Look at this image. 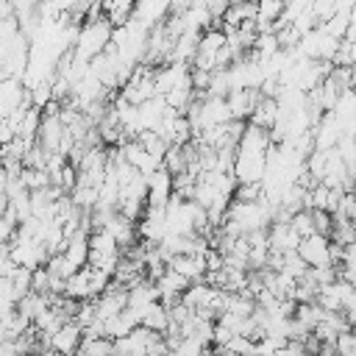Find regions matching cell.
Here are the masks:
<instances>
[{
	"label": "cell",
	"instance_id": "obj_1",
	"mask_svg": "<svg viewBox=\"0 0 356 356\" xmlns=\"http://www.w3.org/2000/svg\"><path fill=\"white\" fill-rule=\"evenodd\" d=\"M298 256L309 264V270H314V267H334V259H331V239H328V236H320V234L303 239L300 248H298Z\"/></svg>",
	"mask_w": 356,
	"mask_h": 356
},
{
	"label": "cell",
	"instance_id": "obj_2",
	"mask_svg": "<svg viewBox=\"0 0 356 356\" xmlns=\"http://www.w3.org/2000/svg\"><path fill=\"white\" fill-rule=\"evenodd\" d=\"M167 236V209L147 206L142 222H139V239L147 245H159Z\"/></svg>",
	"mask_w": 356,
	"mask_h": 356
},
{
	"label": "cell",
	"instance_id": "obj_3",
	"mask_svg": "<svg viewBox=\"0 0 356 356\" xmlns=\"http://www.w3.org/2000/svg\"><path fill=\"white\" fill-rule=\"evenodd\" d=\"M270 250L273 253H281V256H286V253H298V248H300V234L292 228V222H273L270 225Z\"/></svg>",
	"mask_w": 356,
	"mask_h": 356
},
{
	"label": "cell",
	"instance_id": "obj_4",
	"mask_svg": "<svg viewBox=\"0 0 356 356\" xmlns=\"http://www.w3.org/2000/svg\"><path fill=\"white\" fill-rule=\"evenodd\" d=\"M81 345H83V328H81L75 320H70V323L50 339V348H53L56 353H61V356H78Z\"/></svg>",
	"mask_w": 356,
	"mask_h": 356
},
{
	"label": "cell",
	"instance_id": "obj_5",
	"mask_svg": "<svg viewBox=\"0 0 356 356\" xmlns=\"http://www.w3.org/2000/svg\"><path fill=\"white\" fill-rule=\"evenodd\" d=\"M172 175L161 167L156 175H150L147 178V184H150V195H147V206H156V209H167V203L172 200V195H175V189H172Z\"/></svg>",
	"mask_w": 356,
	"mask_h": 356
},
{
	"label": "cell",
	"instance_id": "obj_6",
	"mask_svg": "<svg viewBox=\"0 0 356 356\" xmlns=\"http://www.w3.org/2000/svg\"><path fill=\"white\" fill-rule=\"evenodd\" d=\"M64 256H67V261H70L75 270H83V267L89 264V256H92V248H89V234H86V231H78L72 239H67Z\"/></svg>",
	"mask_w": 356,
	"mask_h": 356
},
{
	"label": "cell",
	"instance_id": "obj_7",
	"mask_svg": "<svg viewBox=\"0 0 356 356\" xmlns=\"http://www.w3.org/2000/svg\"><path fill=\"white\" fill-rule=\"evenodd\" d=\"M159 300H161V292L153 281H139L128 289V309H134V312H142L145 306L159 303Z\"/></svg>",
	"mask_w": 356,
	"mask_h": 356
},
{
	"label": "cell",
	"instance_id": "obj_8",
	"mask_svg": "<svg viewBox=\"0 0 356 356\" xmlns=\"http://www.w3.org/2000/svg\"><path fill=\"white\" fill-rule=\"evenodd\" d=\"M136 314H139V320H142L145 328H150V331H156V334H167V331H170V309H167L161 300L145 306V309L136 312Z\"/></svg>",
	"mask_w": 356,
	"mask_h": 356
},
{
	"label": "cell",
	"instance_id": "obj_9",
	"mask_svg": "<svg viewBox=\"0 0 356 356\" xmlns=\"http://www.w3.org/2000/svg\"><path fill=\"white\" fill-rule=\"evenodd\" d=\"M161 167L172 175V178H178V175H184V172H189V159H186V150L184 147H170L167 150V156H164V161H161Z\"/></svg>",
	"mask_w": 356,
	"mask_h": 356
},
{
	"label": "cell",
	"instance_id": "obj_10",
	"mask_svg": "<svg viewBox=\"0 0 356 356\" xmlns=\"http://www.w3.org/2000/svg\"><path fill=\"white\" fill-rule=\"evenodd\" d=\"M295 320H298V323H303L309 331H314V328L325 320V309H323L320 303H298Z\"/></svg>",
	"mask_w": 356,
	"mask_h": 356
},
{
	"label": "cell",
	"instance_id": "obj_11",
	"mask_svg": "<svg viewBox=\"0 0 356 356\" xmlns=\"http://www.w3.org/2000/svg\"><path fill=\"white\" fill-rule=\"evenodd\" d=\"M139 142H142V147L153 156V159H159V161H164V156H167V150L172 147L164 136H159L156 131H145V134H139Z\"/></svg>",
	"mask_w": 356,
	"mask_h": 356
},
{
	"label": "cell",
	"instance_id": "obj_12",
	"mask_svg": "<svg viewBox=\"0 0 356 356\" xmlns=\"http://www.w3.org/2000/svg\"><path fill=\"white\" fill-rule=\"evenodd\" d=\"M78 356H114V339H83Z\"/></svg>",
	"mask_w": 356,
	"mask_h": 356
},
{
	"label": "cell",
	"instance_id": "obj_13",
	"mask_svg": "<svg viewBox=\"0 0 356 356\" xmlns=\"http://www.w3.org/2000/svg\"><path fill=\"white\" fill-rule=\"evenodd\" d=\"M292 228L300 234V239H309V236H314V234H317V231H314L312 211H298V214L292 217Z\"/></svg>",
	"mask_w": 356,
	"mask_h": 356
}]
</instances>
